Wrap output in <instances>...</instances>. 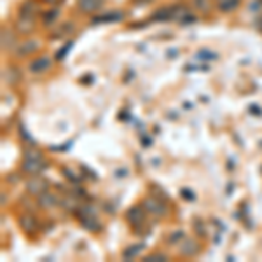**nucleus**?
Instances as JSON below:
<instances>
[{
    "label": "nucleus",
    "mask_w": 262,
    "mask_h": 262,
    "mask_svg": "<svg viewBox=\"0 0 262 262\" xmlns=\"http://www.w3.org/2000/svg\"><path fill=\"white\" fill-rule=\"evenodd\" d=\"M126 219L137 231H140L147 222V210L143 206H133L126 212Z\"/></svg>",
    "instance_id": "nucleus-2"
},
{
    "label": "nucleus",
    "mask_w": 262,
    "mask_h": 262,
    "mask_svg": "<svg viewBox=\"0 0 262 262\" xmlns=\"http://www.w3.org/2000/svg\"><path fill=\"white\" fill-rule=\"evenodd\" d=\"M143 250V243L140 245H133V247H129V248H126L124 252H122V259L124 260H129L131 257H137L138 255V252Z\"/></svg>",
    "instance_id": "nucleus-17"
},
{
    "label": "nucleus",
    "mask_w": 262,
    "mask_h": 262,
    "mask_svg": "<svg viewBox=\"0 0 262 262\" xmlns=\"http://www.w3.org/2000/svg\"><path fill=\"white\" fill-rule=\"evenodd\" d=\"M194 6L200 11H208L210 9V0H194Z\"/></svg>",
    "instance_id": "nucleus-21"
},
{
    "label": "nucleus",
    "mask_w": 262,
    "mask_h": 262,
    "mask_svg": "<svg viewBox=\"0 0 262 262\" xmlns=\"http://www.w3.org/2000/svg\"><path fill=\"white\" fill-rule=\"evenodd\" d=\"M39 205H40V208H44V210L54 208V206L58 205L56 194H54V192H49V191H46L44 194H40V196H39Z\"/></svg>",
    "instance_id": "nucleus-10"
},
{
    "label": "nucleus",
    "mask_w": 262,
    "mask_h": 262,
    "mask_svg": "<svg viewBox=\"0 0 262 262\" xmlns=\"http://www.w3.org/2000/svg\"><path fill=\"white\" fill-rule=\"evenodd\" d=\"M198 252H200V247H198V243L194 239H185L180 247V253L185 257H194Z\"/></svg>",
    "instance_id": "nucleus-12"
},
{
    "label": "nucleus",
    "mask_w": 262,
    "mask_h": 262,
    "mask_svg": "<svg viewBox=\"0 0 262 262\" xmlns=\"http://www.w3.org/2000/svg\"><path fill=\"white\" fill-rule=\"evenodd\" d=\"M56 16H58V9H53V11L48 12V14L44 16V23L46 25H51L54 21V18H56Z\"/></svg>",
    "instance_id": "nucleus-22"
},
{
    "label": "nucleus",
    "mask_w": 262,
    "mask_h": 262,
    "mask_svg": "<svg viewBox=\"0 0 262 262\" xmlns=\"http://www.w3.org/2000/svg\"><path fill=\"white\" fill-rule=\"evenodd\" d=\"M4 77H6V82L7 84H16L21 79V74L18 72V69H14V67H11L9 70L4 74Z\"/></svg>",
    "instance_id": "nucleus-16"
},
{
    "label": "nucleus",
    "mask_w": 262,
    "mask_h": 262,
    "mask_svg": "<svg viewBox=\"0 0 262 262\" xmlns=\"http://www.w3.org/2000/svg\"><path fill=\"white\" fill-rule=\"evenodd\" d=\"M238 6H239V0H221L219 9L222 12H229V11H234Z\"/></svg>",
    "instance_id": "nucleus-18"
},
{
    "label": "nucleus",
    "mask_w": 262,
    "mask_h": 262,
    "mask_svg": "<svg viewBox=\"0 0 262 262\" xmlns=\"http://www.w3.org/2000/svg\"><path fill=\"white\" fill-rule=\"evenodd\" d=\"M16 28H18L19 33L27 35V33H32L35 30V18H18V23H16Z\"/></svg>",
    "instance_id": "nucleus-9"
},
{
    "label": "nucleus",
    "mask_w": 262,
    "mask_h": 262,
    "mask_svg": "<svg viewBox=\"0 0 262 262\" xmlns=\"http://www.w3.org/2000/svg\"><path fill=\"white\" fill-rule=\"evenodd\" d=\"M44 168H46V159L39 149H35V147L25 149L23 152V171L25 173L39 175Z\"/></svg>",
    "instance_id": "nucleus-1"
},
{
    "label": "nucleus",
    "mask_w": 262,
    "mask_h": 262,
    "mask_svg": "<svg viewBox=\"0 0 262 262\" xmlns=\"http://www.w3.org/2000/svg\"><path fill=\"white\" fill-rule=\"evenodd\" d=\"M72 32H74V25H72L70 21H67V23L60 25L56 30L51 33V39H61V37H67Z\"/></svg>",
    "instance_id": "nucleus-13"
},
{
    "label": "nucleus",
    "mask_w": 262,
    "mask_h": 262,
    "mask_svg": "<svg viewBox=\"0 0 262 262\" xmlns=\"http://www.w3.org/2000/svg\"><path fill=\"white\" fill-rule=\"evenodd\" d=\"M14 42H16V37L14 33L11 30H7V28H4L2 30V49H12L14 48Z\"/></svg>",
    "instance_id": "nucleus-14"
},
{
    "label": "nucleus",
    "mask_w": 262,
    "mask_h": 262,
    "mask_svg": "<svg viewBox=\"0 0 262 262\" xmlns=\"http://www.w3.org/2000/svg\"><path fill=\"white\" fill-rule=\"evenodd\" d=\"M51 65H53L51 58L40 56V58H37V60H33L30 63V72L32 74H44V72H48L51 69Z\"/></svg>",
    "instance_id": "nucleus-5"
},
{
    "label": "nucleus",
    "mask_w": 262,
    "mask_h": 262,
    "mask_svg": "<svg viewBox=\"0 0 262 262\" xmlns=\"http://www.w3.org/2000/svg\"><path fill=\"white\" fill-rule=\"evenodd\" d=\"M101 2L103 0H77V7L84 14H91V12H96L100 9Z\"/></svg>",
    "instance_id": "nucleus-7"
},
{
    "label": "nucleus",
    "mask_w": 262,
    "mask_h": 262,
    "mask_svg": "<svg viewBox=\"0 0 262 262\" xmlns=\"http://www.w3.org/2000/svg\"><path fill=\"white\" fill-rule=\"evenodd\" d=\"M72 46H74V42H69V44L65 46V49H61V53H58V60H61V58L65 56V54H67V49H70Z\"/></svg>",
    "instance_id": "nucleus-24"
},
{
    "label": "nucleus",
    "mask_w": 262,
    "mask_h": 262,
    "mask_svg": "<svg viewBox=\"0 0 262 262\" xmlns=\"http://www.w3.org/2000/svg\"><path fill=\"white\" fill-rule=\"evenodd\" d=\"M219 2H221V0H219Z\"/></svg>",
    "instance_id": "nucleus-27"
},
{
    "label": "nucleus",
    "mask_w": 262,
    "mask_h": 262,
    "mask_svg": "<svg viewBox=\"0 0 262 262\" xmlns=\"http://www.w3.org/2000/svg\"><path fill=\"white\" fill-rule=\"evenodd\" d=\"M147 262H158V260H166V255H163V253H150V255L145 257Z\"/></svg>",
    "instance_id": "nucleus-20"
},
{
    "label": "nucleus",
    "mask_w": 262,
    "mask_h": 262,
    "mask_svg": "<svg viewBox=\"0 0 262 262\" xmlns=\"http://www.w3.org/2000/svg\"><path fill=\"white\" fill-rule=\"evenodd\" d=\"M35 14H37V6L33 0H27V2L21 4V7H19L21 18H35Z\"/></svg>",
    "instance_id": "nucleus-11"
},
{
    "label": "nucleus",
    "mask_w": 262,
    "mask_h": 262,
    "mask_svg": "<svg viewBox=\"0 0 262 262\" xmlns=\"http://www.w3.org/2000/svg\"><path fill=\"white\" fill-rule=\"evenodd\" d=\"M61 206L67 210H70V212H77L79 201H77V198H74V196H67L65 200H61Z\"/></svg>",
    "instance_id": "nucleus-15"
},
{
    "label": "nucleus",
    "mask_w": 262,
    "mask_h": 262,
    "mask_svg": "<svg viewBox=\"0 0 262 262\" xmlns=\"http://www.w3.org/2000/svg\"><path fill=\"white\" fill-rule=\"evenodd\" d=\"M143 208L147 210V213L154 215V217H164L168 213V208L164 205V201L158 200V198H147L143 201Z\"/></svg>",
    "instance_id": "nucleus-3"
},
{
    "label": "nucleus",
    "mask_w": 262,
    "mask_h": 262,
    "mask_svg": "<svg viewBox=\"0 0 262 262\" xmlns=\"http://www.w3.org/2000/svg\"><path fill=\"white\" fill-rule=\"evenodd\" d=\"M257 30H259V32H262V18H259V19H257Z\"/></svg>",
    "instance_id": "nucleus-26"
},
{
    "label": "nucleus",
    "mask_w": 262,
    "mask_h": 262,
    "mask_svg": "<svg viewBox=\"0 0 262 262\" xmlns=\"http://www.w3.org/2000/svg\"><path fill=\"white\" fill-rule=\"evenodd\" d=\"M198 56H200V58H212V60H215V58H217V54L208 53V49H201L200 53H198Z\"/></svg>",
    "instance_id": "nucleus-23"
},
{
    "label": "nucleus",
    "mask_w": 262,
    "mask_h": 262,
    "mask_svg": "<svg viewBox=\"0 0 262 262\" xmlns=\"http://www.w3.org/2000/svg\"><path fill=\"white\" fill-rule=\"evenodd\" d=\"M48 187H49L48 180L42 179V177H39V175H33L32 179L27 182V191L30 196L39 198L40 194H44L46 191H48Z\"/></svg>",
    "instance_id": "nucleus-4"
},
{
    "label": "nucleus",
    "mask_w": 262,
    "mask_h": 262,
    "mask_svg": "<svg viewBox=\"0 0 262 262\" xmlns=\"http://www.w3.org/2000/svg\"><path fill=\"white\" fill-rule=\"evenodd\" d=\"M19 226L27 234H33L37 231V219L33 215L27 213V215H21L19 217Z\"/></svg>",
    "instance_id": "nucleus-6"
},
{
    "label": "nucleus",
    "mask_w": 262,
    "mask_h": 262,
    "mask_svg": "<svg viewBox=\"0 0 262 262\" xmlns=\"http://www.w3.org/2000/svg\"><path fill=\"white\" fill-rule=\"evenodd\" d=\"M44 4H49V6H54V4H58V2H61V0H42Z\"/></svg>",
    "instance_id": "nucleus-25"
},
{
    "label": "nucleus",
    "mask_w": 262,
    "mask_h": 262,
    "mask_svg": "<svg viewBox=\"0 0 262 262\" xmlns=\"http://www.w3.org/2000/svg\"><path fill=\"white\" fill-rule=\"evenodd\" d=\"M37 49H39V42H37V40H27V42H23V44H19L18 48H16V54H18L19 58H25V56H28V54L35 53Z\"/></svg>",
    "instance_id": "nucleus-8"
},
{
    "label": "nucleus",
    "mask_w": 262,
    "mask_h": 262,
    "mask_svg": "<svg viewBox=\"0 0 262 262\" xmlns=\"http://www.w3.org/2000/svg\"><path fill=\"white\" fill-rule=\"evenodd\" d=\"M119 19H122V12H108V14L95 18V23H101V21H119Z\"/></svg>",
    "instance_id": "nucleus-19"
}]
</instances>
